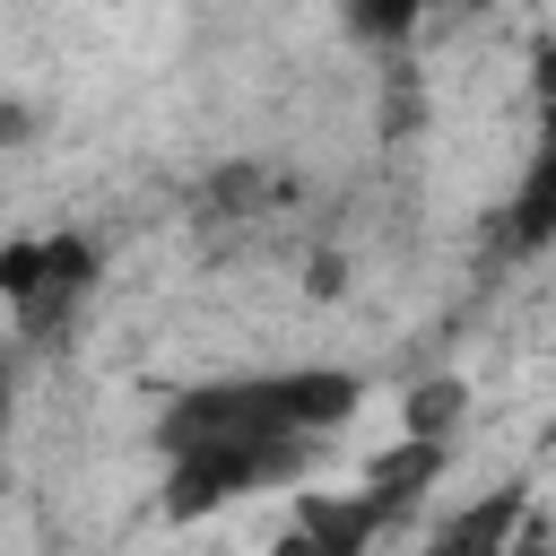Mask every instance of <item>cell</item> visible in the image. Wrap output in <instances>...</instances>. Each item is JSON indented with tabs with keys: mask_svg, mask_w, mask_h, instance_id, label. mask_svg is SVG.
Instances as JSON below:
<instances>
[{
	"mask_svg": "<svg viewBox=\"0 0 556 556\" xmlns=\"http://www.w3.org/2000/svg\"><path fill=\"white\" fill-rule=\"evenodd\" d=\"M9 417H17V374H9V356H0V460H9Z\"/></svg>",
	"mask_w": 556,
	"mask_h": 556,
	"instance_id": "cell-12",
	"label": "cell"
},
{
	"mask_svg": "<svg viewBox=\"0 0 556 556\" xmlns=\"http://www.w3.org/2000/svg\"><path fill=\"white\" fill-rule=\"evenodd\" d=\"M365 408V374L348 365H287V374H226L191 382L156 408L148 443L156 460L200 452V443H330Z\"/></svg>",
	"mask_w": 556,
	"mask_h": 556,
	"instance_id": "cell-1",
	"label": "cell"
},
{
	"mask_svg": "<svg viewBox=\"0 0 556 556\" xmlns=\"http://www.w3.org/2000/svg\"><path fill=\"white\" fill-rule=\"evenodd\" d=\"M556 243V104L539 113V139H530V165L504 200V252H547Z\"/></svg>",
	"mask_w": 556,
	"mask_h": 556,
	"instance_id": "cell-6",
	"label": "cell"
},
{
	"mask_svg": "<svg viewBox=\"0 0 556 556\" xmlns=\"http://www.w3.org/2000/svg\"><path fill=\"white\" fill-rule=\"evenodd\" d=\"M460 417H469V382L460 374H426L400 400V434H417V443H460Z\"/></svg>",
	"mask_w": 556,
	"mask_h": 556,
	"instance_id": "cell-8",
	"label": "cell"
},
{
	"mask_svg": "<svg viewBox=\"0 0 556 556\" xmlns=\"http://www.w3.org/2000/svg\"><path fill=\"white\" fill-rule=\"evenodd\" d=\"M330 443H200V452H174L165 460V521H208L243 495H269V486H304L313 460Z\"/></svg>",
	"mask_w": 556,
	"mask_h": 556,
	"instance_id": "cell-3",
	"label": "cell"
},
{
	"mask_svg": "<svg viewBox=\"0 0 556 556\" xmlns=\"http://www.w3.org/2000/svg\"><path fill=\"white\" fill-rule=\"evenodd\" d=\"M287 200V174H261V165H226L208 191H200V217H217V226H243V217H269Z\"/></svg>",
	"mask_w": 556,
	"mask_h": 556,
	"instance_id": "cell-9",
	"label": "cell"
},
{
	"mask_svg": "<svg viewBox=\"0 0 556 556\" xmlns=\"http://www.w3.org/2000/svg\"><path fill=\"white\" fill-rule=\"evenodd\" d=\"M26 130H35V113H26V104H0V148H17Z\"/></svg>",
	"mask_w": 556,
	"mask_h": 556,
	"instance_id": "cell-13",
	"label": "cell"
},
{
	"mask_svg": "<svg viewBox=\"0 0 556 556\" xmlns=\"http://www.w3.org/2000/svg\"><path fill=\"white\" fill-rule=\"evenodd\" d=\"M96 287H104V252L87 243V235H17V243H0V304H9V321H17V339L26 348H52V339H70L78 330V313L96 304Z\"/></svg>",
	"mask_w": 556,
	"mask_h": 556,
	"instance_id": "cell-2",
	"label": "cell"
},
{
	"mask_svg": "<svg viewBox=\"0 0 556 556\" xmlns=\"http://www.w3.org/2000/svg\"><path fill=\"white\" fill-rule=\"evenodd\" d=\"M530 504H539V495H530V478H495L486 495L452 504V513L426 530V547H417V556H504Z\"/></svg>",
	"mask_w": 556,
	"mask_h": 556,
	"instance_id": "cell-5",
	"label": "cell"
},
{
	"mask_svg": "<svg viewBox=\"0 0 556 556\" xmlns=\"http://www.w3.org/2000/svg\"><path fill=\"white\" fill-rule=\"evenodd\" d=\"M426 9H434V0H339V17H348L365 43H382V52H400V43L417 35Z\"/></svg>",
	"mask_w": 556,
	"mask_h": 556,
	"instance_id": "cell-10",
	"label": "cell"
},
{
	"mask_svg": "<svg viewBox=\"0 0 556 556\" xmlns=\"http://www.w3.org/2000/svg\"><path fill=\"white\" fill-rule=\"evenodd\" d=\"M504 556H556V521H547V513H539V504H530V513H521V530H513V547H504Z\"/></svg>",
	"mask_w": 556,
	"mask_h": 556,
	"instance_id": "cell-11",
	"label": "cell"
},
{
	"mask_svg": "<svg viewBox=\"0 0 556 556\" xmlns=\"http://www.w3.org/2000/svg\"><path fill=\"white\" fill-rule=\"evenodd\" d=\"M382 530H400V513L374 486H295L269 556H374Z\"/></svg>",
	"mask_w": 556,
	"mask_h": 556,
	"instance_id": "cell-4",
	"label": "cell"
},
{
	"mask_svg": "<svg viewBox=\"0 0 556 556\" xmlns=\"http://www.w3.org/2000/svg\"><path fill=\"white\" fill-rule=\"evenodd\" d=\"M443 460H452V443H417V434H400L391 452H374V460H365V478H356V486H374V495L408 521V513L426 504V486L443 478Z\"/></svg>",
	"mask_w": 556,
	"mask_h": 556,
	"instance_id": "cell-7",
	"label": "cell"
}]
</instances>
